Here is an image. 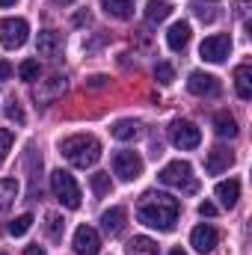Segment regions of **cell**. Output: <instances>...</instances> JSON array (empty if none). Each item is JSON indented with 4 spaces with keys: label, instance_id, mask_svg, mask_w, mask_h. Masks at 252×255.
Instances as JSON below:
<instances>
[{
    "label": "cell",
    "instance_id": "d6a6232c",
    "mask_svg": "<svg viewBox=\"0 0 252 255\" xmlns=\"http://www.w3.org/2000/svg\"><path fill=\"white\" fill-rule=\"evenodd\" d=\"M9 74H12V65L6 60H0V80H9Z\"/></svg>",
    "mask_w": 252,
    "mask_h": 255
},
{
    "label": "cell",
    "instance_id": "d4e9b609",
    "mask_svg": "<svg viewBox=\"0 0 252 255\" xmlns=\"http://www.w3.org/2000/svg\"><path fill=\"white\" fill-rule=\"evenodd\" d=\"M30 226H33V214H21V217H15V220L9 223V235H12V238H24V235L30 232Z\"/></svg>",
    "mask_w": 252,
    "mask_h": 255
},
{
    "label": "cell",
    "instance_id": "cb8c5ba5",
    "mask_svg": "<svg viewBox=\"0 0 252 255\" xmlns=\"http://www.w3.org/2000/svg\"><path fill=\"white\" fill-rule=\"evenodd\" d=\"M110 133H113L116 139H136L139 125H136V122H130V119H122V122H116V125L110 128Z\"/></svg>",
    "mask_w": 252,
    "mask_h": 255
},
{
    "label": "cell",
    "instance_id": "f35d334b",
    "mask_svg": "<svg viewBox=\"0 0 252 255\" xmlns=\"http://www.w3.org/2000/svg\"><path fill=\"white\" fill-rule=\"evenodd\" d=\"M57 3H60V6H68V3H74V0H57Z\"/></svg>",
    "mask_w": 252,
    "mask_h": 255
},
{
    "label": "cell",
    "instance_id": "4fadbf2b",
    "mask_svg": "<svg viewBox=\"0 0 252 255\" xmlns=\"http://www.w3.org/2000/svg\"><path fill=\"white\" fill-rule=\"evenodd\" d=\"M232 163H235V154H232L229 148L217 145V148H211V151H208L205 169H208V175H220V172H226V169H229Z\"/></svg>",
    "mask_w": 252,
    "mask_h": 255
},
{
    "label": "cell",
    "instance_id": "3957f363",
    "mask_svg": "<svg viewBox=\"0 0 252 255\" xmlns=\"http://www.w3.org/2000/svg\"><path fill=\"white\" fill-rule=\"evenodd\" d=\"M160 184H166V187H175V190L181 193H196V175H193V166H190L187 160H172V163H166L163 169H160Z\"/></svg>",
    "mask_w": 252,
    "mask_h": 255
},
{
    "label": "cell",
    "instance_id": "ba28073f",
    "mask_svg": "<svg viewBox=\"0 0 252 255\" xmlns=\"http://www.w3.org/2000/svg\"><path fill=\"white\" fill-rule=\"evenodd\" d=\"M232 54V39L229 36H208L199 48V57L208 63H223Z\"/></svg>",
    "mask_w": 252,
    "mask_h": 255
},
{
    "label": "cell",
    "instance_id": "d590c367",
    "mask_svg": "<svg viewBox=\"0 0 252 255\" xmlns=\"http://www.w3.org/2000/svg\"><path fill=\"white\" fill-rule=\"evenodd\" d=\"M238 15H241V18L247 15V0H238Z\"/></svg>",
    "mask_w": 252,
    "mask_h": 255
},
{
    "label": "cell",
    "instance_id": "8d00e7d4",
    "mask_svg": "<svg viewBox=\"0 0 252 255\" xmlns=\"http://www.w3.org/2000/svg\"><path fill=\"white\" fill-rule=\"evenodd\" d=\"M18 0H0V6H15Z\"/></svg>",
    "mask_w": 252,
    "mask_h": 255
},
{
    "label": "cell",
    "instance_id": "6da1fadb",
    "mask_svg": "<svg viewBox=\"0 0 252 255\" xmlns=\"http://www.w3.org/2000/svg\"><path fill=\"white\" fill-rule=\"evenodd\" d=\"M178 211H181L178 199H172L166 193H145L142 202H139V208H136V217L148 229L169 232L175 226V220H178Z\"/></svg>",
    "mask_w": 252,
    "mask_h": 255
},
{
    "label": "cell",
    "instance_id": "4316f807",
    "mask_svg": "<svg viewBox=\"0 0 252 255\" xmlns=\"http://www.w3.org/2000/svg\"><path fill=\"white\" fill-rule=\"evenodd\" d=\"M154 80H157V83H163V86H169V83L175 80L172 65H169V63H157V65H154Z\"/></svg>",
    "mask_w": 252,
    "mask_h": 255
},
{
    "label": "cell",
    "instance_id": "8fae6325",
    "mask_svg": "<svg viewBox=\"0 0 252 255\" xmlns=\"http://www.w3.org/2000/svg\"><path fill=\"white\" fill-rule=\"evenodd\" d=\"M190 247L196 250V253H202V255H208L214 247H217V229L214 226H196L193 232H190Z\"/></svg>",
    "mask_w": 252,
    "mask_h": 255
},
{
    "label": "cell",
    "instance_id": "9a60e30c",
    "mask_svg": "<svg viewBox=\"0 0 252 255\" xmlns=\"http://www.w3.org/2000/svg\"><path fill=\"white\" fill-rule=\"evenodd\" d=\"M214 193H217V199L223 202V208H235V205H238V199H241V181H238V178L220 181Z\"/></svg>",
    "mask_w": 252,
    "mask_h": 255
},
{
    "label": "cell",
    "instance_id": "d6986e66",
    "mask_svg": "<svg viewBox=\"0 0 252 255\" xmlns=\"http://www.w3.org/2000/svg\"><path fill=\"white\" fill-rule=\"evenodd\" d=\"M214 133L217 136H223V139H235L238 136V122H235V116L232 113H217L214 116Z\"/></svg>",
    "mask_w": 252,
    "mask_h": 255
},
{
    "label": "cell",
    "instance_id": "2e32d148",
    "mask_svg": "<svg viewBox=\"0 0 252 255\" xmlns=\"http://www.w3.org/2000/svg\"><path fill=\"white\" fill-rule=\"evenodd\" d=\"M65 92V77L63 74H54L51 80H45L39 89H36V101H54Z\"/></svg>",
    "mask_w": 252,
    "mask_h": 255
},
{
    "label": "cell",
    "instance_id": "4dcf8cb0",
    "mask_svg": "<svg viewBox=\"0 0 252 255\" xmlns=\"http://www.w3.org/2000/svg\"><path fill=\"white\" fill-rule=\"evenodd\" d=\"M9 148H12V130L9 128H0V163L6 160Z\"/></svg>",
    "mask_w": 252,
    "mask_h": 255
},
{
    "label": "cell",
    "instance_id": "ffe728a7",
    "mask_svg": "<svg viewBox=\"0 0 252 255\" xmlns=\"http://www.w3.org/2000/svg\"><path fill=\"white\" fill-rule=\"evenodd\" d=\"M172 15V6L166 3V0H148L145 3V21L148 24H160V21H166Z\"/></svg>",
    "mask_w": 252,
    "mask_h": 255
},
{
    "label": "cell",
    "instance_id": "484cf974",
    "mask_svg": "<svg viewBox=\"0 0 252 255\" xmlns=\"http://www.w3.org/2000/svg\"><path fill=\"white\" fill-rule=\"evenodd\" d=\"M18 77L21 80H39V60H24L18 65Z\"/></svg>",
    "mask_w": 252,
    "mask_h": 255
},
{
    "label": "cell",
    "instance_id": "30bf717a",
    "mask_svg": "<svg viewBox=\"0 0 252 255\" xmlns=\"http://www.w3.org/2000/svg\"><path fill=\"white\" fill-rule=\"evenodd\" d=\"M101 250V238L92 226H80L74 232V253L77 255H98Z\"/></svg>",
    "mask_w": 252,
    "mask_h": 255
},
{
    "label": "cell",
    "instance_id": "8992f818",
    "mask_svg": "<svg viewBox=\"0 0 252 255\" xmlns=\"http://www.w3.org/2000/svg\"><path fill=\"white\" fill-rule=\"evenodd\" d=\"M30 36V24L24 18H3L0 21V45L3 48H21Z\"/></svg>",
    "mask_w": 252,
    "mask_h": 255
},
{
    "label": "cell",
    "instance_id": "7c38bea8",
    "mask_svg": "<svg viewBox=\"0 0 252 255\" xmlns=\"http://www.w3.org/2000/svg\"><path fill=\"white\" fill-rule=\"evenodd\" d=\"M36 51H39L42 57H48V60H57V57L63 54V39H60V33L42 30L39 39H36Z\"/></svg>",
    "mask_w": 252,
    "mask_h": 255
},
{
    "label": "cell",
    "instance_id": "7a4b0ae2",
    "mask_svg": "<svg viewBox=\"0 0 252 255\" xmlns=\"http://www.w3.org/2000/svg\"><path fill=\"white\" fill-rule=\"evenodd\" d=\"M60 151H63V157L71 166L89 169V166H95L98 157H101V142H98L92 133H74V136H65L63 139Z\"/></svg>",
    "mask_w": 252,
    "mask_h": 255
},
{
    "label": "cell",
    "instance_id": "603a6c76",
    "mask_svg": "<svg viewBox=\"0 0 252 255\" xmlns=\"http://www.w3.org/2000/svg\"><path fill=\"white\" fill-rule=\"evenodd\" d=\"M15 199H18V181L15 178H3L0 181V211L9 208Z\"/></svg>",
    "mask_w": 252,
    "mask_h": 255
},
{
    "label": "cell",
    "instance_id": "9c48e42d",
    "mask_svg": "<svg viewBox=\"0 0 252 255\" xmlns=\"http://www.w3.org/2000/svg\"><path fill=\"white\" fill-rule=\"evenodd\" d=\"M187 89L193 95H199V98H217L220 95V80L214 77V74H205V71H193L187 77Z\"/></svg>",
    "mask_w": 252,
    "mask_h": 255
},
{
    "label": "cell",
    "instance_id": "5b68a950",
    "mask_svg": "<svg viewBox=\"0 0 252 255\" xmlns=\"http://www.w3.org/2000/svg\"><path fill=\"white\" fill-rule=\"evenodd\" d=\"M169 139H172L175 148L190 151V148H196V145L202 142V130L193 125V122H187V119H175V122L169 125Z\"/></svg>",
    "mask_w": 252,
    "mask_h": 255
},
{
    "label": "cell",
    "instance_id": "f546056e",
    "mask_svg": "<svg viewBox=\"0 0 252 255\" xmlns=\"http://www.w3.org/2000/svg\"><path fill=\"white\" fill-rule=\"evenodd\" d=\"M6 119H9V122H18V125H24V110H21V104H18L15 98L6 104Z\"/></svg>",
    "mask_w": 252,
    "mask_h": 255
},
{
    "label": "cell",
    "instance_id": "e0dca14e",
    "mask_svg": "<svg viewBox=\"0 0 252 255\" xmlns=\"http://www.w3.org/2000/svg\"><path fill=\"white\" fill-rule=\"evenodd\" d=\"M190 42V24L187 21H178V24H172L169 27V33H166V45H169V51H184Z\"/></svg>",
    "mask_w": 252,
    "mask_h": 255
},
{
    "label": "cell",
    "instance_id": "e575fe53",
    "mask_svg": "<svg viewBox=\"0 0 252 255\" xmlns=\"http://www.w3.org/2000/svg\"><path fill=\"white\" fill-rule=\"evenodd\" d=\"M107 83V77H101V74H95V77H89V86H104Z\"/></svg>",
    "mask_w": 252,
    "mask_h": 255
},
{
    "label": "cell",
    "instance_id": "44dd1931",
    "mask_svg": "<svg viewBox=\"0 0 252 255\" xmlns=\"http://www.w3.org/2000/svg\"><path fill=\"white\" fill-rule=\"evenodd\" d=\"M101 9L110 18L125 21V18H130V12H133V0H101Z\"/></svg>",
    "mask_w": 252,
    "mask_h": 255
},
{
    "label": "cell",
    "instance_id": "ab89813d",
    "mask_svg": "<svg viewBox=\"0 0 252 255\" xmlns=\"http://www.w3.org/2000/svg\"><path fill=\"white\" fill-rule=\"evenodd\" d=\"M208 3H214V0H208Z\"/></svg>",
    "mask_w": 252,
    "mask_h": 255
},
{
    "label": "cell",
    "instance_id": "83f0119b",
    "mask_svg": "<svg viewBox=\"0 0 252 255\" xmlns=\"http://www.w3.org/2000/svg\"><path fill=\"white\" fill-rule=\"evenodd\" d=\"M63 232H65V220L60 214H48V235H51L54 241H60Z\"/></svg>",
    "mask_w": 252,
    "mask_h": 255
},
{
    "label": "cell",
    "instance_id": "52a82bcc",
    "mask_svg": "<svg viewBox=\"0 0 252 255\" xmlns=\"http://www.w3.org/2000/svg\"><path fill=\"white\" fill-rule=\"evenodd\" d=\"M113 172L122 178V181H133L142 175V157L136 151H119L113 157Z\"/></svg>",
    "mask_w": 252,
    "mask_h": 255
},
{
    "label": "cell",
    "instance_id": "ac0fdd59",
    "mask_svg": "<svg viewBox=\"0 0 252 255\" xmlns=\"http://www.w3.org/2000/svg\"><path fill=\"white\" fill-rule=\"evenodd\" d=\"M235 89H238V98H244V101L252 98V65L250 63L235 68Z\"/></svg>",
    "mask_w": 252,
    "mask_h": 255
},
{
    "label": "cell",
    "instance_id": "836d02e7",
    "mask_svg": "<svg viewBox=\"0 0 252 255\" xmlns=\"http://www.w3.org/2000/svg\"><path fill=\"white\" fill-rule=\"evenodd\" d=\"M24 255H48V253H45V247H27Z\"/></svg>",
    "mask_w": 252,
    "mask_h": 255
},
{
    "label": "cell",
    "instance_id": "7402d4cb",
    "mask_svg": "<svg viewBox=\"0 0 252 255\" xmlns=\"http://www.w3.org/2000/svg\"><path fill=\"white\" fill-rule=\"evenodd\" d=\"M127 255H157V244L151 241V238H133L130 244H127Z\"/></svg>",
    "mask_w": 252,
    "mask_h": 255
},
{
    "label": "cell",
    "instance_id": "277c9868",
    "mask_svg": "<svg viewBox=\"0 0 252 255\" xmlns=\"http://www.w3.org/2000/svg\"><path fill=\"white\" fill-rule=\"evenodd\" d=\"M51 187H54V196L63 202L65 208H80V187H77V181H74V175L71 172H65V169H54L51 172Z\"/></svg>",
    "mask_w": 252,
    "mask_h": 255
},
{
    "label": "cell",
    "instance_id": "1f68e13d",
    "mask_svg": "<svg viewBox=\"0 0 252 255\" xmlns=\"http://www.w3.org/2000/svg\"><path fill=\"white\" fill-rule=\"evenodd\" d=\"M199 214H202V217H214V214H217V205H211V202H202V205H199Z\"/></svg>",
    "mask_w": 252,
    "mask_h": 255
},
{
    "label": "cell",
    "instance_id": "f1b7e54d",
    "mask_svg": "<svg viewBox=\"0 0 252 255\" xmlns=\"http://www.w3.org/2000/svg\"><path fill=\"white\" fill-rule=\"evenodd\" d=\"M92 193L95 196H107L110 193V175L107 172H95L92 175Z\"/></svg>",
    "mask_w": 252,
    "mask_h": 255
},
{
    "label": "cell",
    "instance_id": "74e56055",
    "mask_svg": "<svg viewBox=\"0 0 252 255\" xmlns=\"http://www.w3.org/2000/svg\"><path fill=\"white\" fill-rule=\"evenodd\" d=\"M169 255H187V253H184V250H172Z\"/></svg>",
    "mask_w": 252,
    "mask_h": 255
},
{
    "label": "cell",
    "instance_id": "5bb4252c",
    "mask_svg": "<svg viewBox=\"0 0 252 255\" xmlns=\"http://www.w3.org/2000/svg\"><path fill=\"white\" fill-rule=\"evenodd\" d=\"M125 220H127L125 208H110V211H104V214H101V229H104V235L116 238V235L125 229Z\"/></svg>",
    "mask_w": 252,
    "mask_h": 255
}]
</instances>
